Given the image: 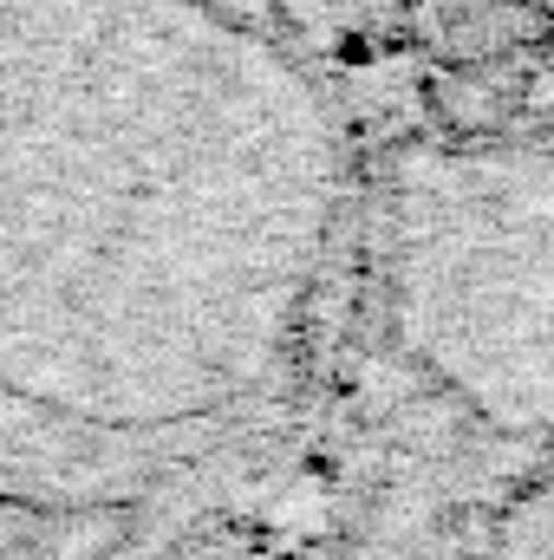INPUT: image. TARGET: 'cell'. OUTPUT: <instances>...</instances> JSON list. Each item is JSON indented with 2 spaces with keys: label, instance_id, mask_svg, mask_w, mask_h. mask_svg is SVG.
<instances>
[{
  "label": "cell",
  "instance_id": "cell-1",
  "mask_svg": "<svg viewBox=\"0 0 554 560\" xmlns=\"http://www.w3.org/2000/svg\"><path fill=\"white\" fill-rule=\"evenodd\" d=\"M346 138L216 0H0V509L209 502L287 430Z\"/></svg>",
  "mask_w": 554,
  "mask_h": 560
}]
</instances>
